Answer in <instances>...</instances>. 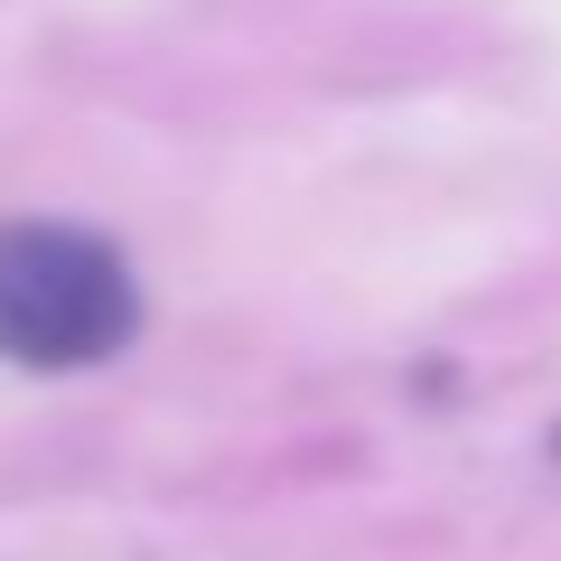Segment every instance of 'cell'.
<instances>
[{"mask_svg":"<svg viewBox=\"0 0 561 561\" xmlns=\"http://www.w3.org/2000/svg\"><path fill=\"white\" fill-rule=\"evenodd\" d=\"M140 328L131 262L76 225H0V356L66 375L103 365Z\"/></svg>","mask_w":561,"mask_h":561,"instance_id":"6da1fadb","label":"cell"}]
</instances>
